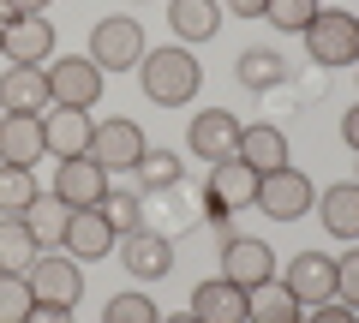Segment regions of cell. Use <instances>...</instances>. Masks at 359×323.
<instances>
[{
	"mask_svg": "<svg viewBox=\"0 0 359 323\" xmlns=\"http://www.w3.org/2000/svg\"><path fill=\"white\" fill-rule=\"evenodd\" d=\"M138 84H144V96H150L156 108H186L198 90H204V66H198V54L192 48H150L138 60Z\"/></svg>",
	"mask_w": 359,
	"mask_h": 323,
	"instance_id": "6da1fadb",
	"label": "cell"
},
{
	"mask_svg": "<svg viewBox=\"0 0 359 323\" xmlns=\"http://www.w3.org/2000/svg\"><path fill=\"white\" fill-rule=\"evenodd\" d=\"M306 54L318 72H335V66H359V18L341 13V6H323L306 25Z\"/></svg>",
	"mask_w": 359,
	"mask_h": 323,
	"instance_id": "7a4b0ae2",
	"label": "cell"
},
{
	"mask_svg": "<svg viewBox=\"0 0 359 323\" xmlns=\"http://www.w3.org/2000/svg\"><path fill=\"white\" fill-rule=\"evenodd\" d=\"M102 90H108V72L90 54H54L48 60V102L54 108H96L102 102Z\"/></svg>",
	"mask_w": 359,
	"mask_h": 323,
	"instance_id": "3957f363",
	"label": "cell"
},
{
	"mask_svg": "<svg viewBox=\"0 0 359 323\" xmlns=\"http://www.w3.org/2000/svg\"><path fill=\"white\" fill-rule=\"evenodd\" d=\"M257 180H264V174H257V168H245L240 156H228V162H210L204 221H228L233 209H252V204H257Z\"/></svg>",
	"mask_w": 359,
	"mask_h": 323,
	"instance_id": "277c9868",
	"label": "cell"
},
{
	"mask_svg": "<svg viewBox=\"0 0 359 323\" xmlns=\"http://www.w3.org/2000/svg\"><path fill=\"white\" fill-rule=\"evenodd\" d=\"M144 25L138 18H96V30H90V60L102 66V72H138L144 60Z\"/></svg>",
	"mask_w": 359,
	"mask_h": 323,
	"instance_id": "5b68a950",
	"label": "cell"
},
{
	"mask_svg": "<svg viewBox=\"0 0 359 323\" xmlns=\"http://www.w3.org/2000/svg\"><path fill=\"white\" fill-rule=\"evenodd\" d=\"M311 204H318V186L287 162V168H276V174L257 180V204L252 209H264L269 221H299V216H311Z\"/></svg>",
	"mask_w": 359,
	"mask_h": 323,
	"instance_id": "8992f818",
	"label": "cell"
},
{
	"mask_svg": "<svg viewBox=\"0 0 359 323\" xmlns=\"http://www.w3.org/2000/svg\"><path fill=\"white\" fill-rule=\"evenodd\" d=\"M30 294L42 299V305H78L84 299V270H78V258H54V252H36V263L25 270Z\"/></svg>",
	"mask_w": 359,
	"mask_h": 323,
	"instance_id": "52a82bcc",
	"label": "cell"
},
{
	"mask_svg": "<svg viewBox=\"0 0 359 323\" xmlns=\"http://www.w3.org/2000/svg\"><path fill=\"white\" fill-rule=\"evenodd\" d=\"M102 192H108V168L96 162V156H72V162L54 168V192L48 198H60L66 209H96Z\"/></svg>",
	"mask_w": 359,
	"mask_h": 323,
	"instance_id": "ba28073f",
	"label": "cell"
},
{
	"mask_svg": "<svg viewBox=\"0 0 359 323\" xmlns=\"http://www.w3.org/2000/svg\"><path fill=\"white\" fill-rule=\"evenodd\" d=\"M120 263H126V275L132 282H162L168 270H174V240L168 233H150V228H138V233H120Z\"/></svg>",
	"mask_w": 359,
	"mask_h": 323,
	"instance_id": "9c48e42d",
	"label": "cell"
},
{
	"mask_svg": "<svg viewBox=\"0 0 359 323\" xmlns=\"http://www.w3.org/2000/svg\"><path fill=\"white\" fill-rule=\"evenodd\" d=\"M144 150H150V144H144V126H138V120H102V126H96V138H90V156H96L108 174L138 168Z\"/></svg>",
	"mask_w": 359,
	"mask_h": 323,
	"instance_id": "30bf717a",
	"label": "cell"
},
{
	"mask_svg": "<svg viewBox=\"0 0 359 323\" xmlns=\"http://www.w3.org/2000/svg\"><path fill=\"white\" fill-rule=\"evenodd\" d=\"M222 275L252 294V287L276 282V252H269L264 240H252V233H233L228 246H222Z\"/></svg>",
	"mask_w": 359,
	"mask_h": 323,
	"instance_id": "8fae6325",
	"label": "cell"
},
{
	"mask_svg": "<svg viewBox=\"0 0 359 323\" xmlns=\"http://www.w3.org/2000/svg\"><path fill=\"white\" fill-rule=\"evenodd\" d=\"M282 287H287L306 311L323 305V299H335V258H323V252H294V258H287Z\"/></svg>",
	"mask_w": 359,
	"mask_h": 323,
	"instance_id": "7c38bea8",
	"label": "cell"
},
{
	"mask_svg": "<svg viewBox=\"0 0 359 323\" xmlns=\"http://www.w3.org/2000/svg\"><path fill=\"white\" fill-rule=\"evenodd\" d=\"M186 144H192L198 162H228V156L240 150V114H228V108H204V114H192Z\"/></svg>",
	"mask_w": 359,
	"mask_h": 323,
	"instance_id": "4fadbf2b",
	"label": "cell"
},
{
	"mask_svg": "<svg viewBox=\"0 0 359 323\" xmlns=\"http://www.w3.org/2000/svg\"><path fill=\"white\" fill-rule=\"evenodd\" d=\"M42 156H48L42 114H6V120H0V162H13V168H36Z\"/></svg>",
	"mask_w": 359,
	"mask_h": 323,
	"instance_id": "5bb4252c",
	"label": "cell"
},
{
	"mask_svg": "<svg viewBox=\"0 0 359 323\" xmlns=\"http://www.w3.org/2000/svg\"><path fill=\"white\" fill-rule=\"evenodd\" d=\"M0 54H6L13 66H42V60H54V25H48V13H42V18H13L6 36H0Z\"/></svg>",
	"mask_w": 359,
	"mask_h": 323,
	"instance_id": "9a60e30c",
	"label": "cell"
},
{
	"mask_svg": "<svg viewBox=\"0 0 359 323\" xmlns=\"http://www.w3.org/2000/svg\"><path fill=\"white\" fill-rule=\"evenodd\" d=\"M0 108L6 114H48V66H13L0 78Z\"/></svg>",
	"mask_w": 359,
	"mask_h": 323,
	"instance_id": "2e32d148",
	"label": "cell"
},
{
	"mask_svg": "<svg viewBox=\"0 0 359 323\" xmlns=\"http://www.w3.org/2000/svg\"><path fill=\"white\" fill-rule=\"evenodd\" d=\"M42 132H48V150L60 156V162H72V156H90L96 120H90L84 108H48V114H42Z\"/></svg>",
	"mask_w": 359,
	"mask_h": 323,
	"instance_id": "e0dca14e",
	"label": "cell"
},
{
	"mask_svg": "<svg viewBox=\"0 0 359 323\" xmlns=\"http://www.w3.org/2000/svg\"><path fill=\"white\" fill-rule=\"evenodd\" d=\"M245 162V168H257V174H276V168H287L294 156H287V132L282 126H269V120H257V126H240V150H233Z\"/></svg>",
	"mask_w": 359,
	"mask_h": 323,
	"instance_id": "ac0fdd59",
	"label": "cell"
},
{
	"mask_svg": "<svg viewBox=\"0 0 359 323\" xmlns=\"http://www.w3.org/2000/svg\"><path fill=\"white\" fill-rule=\"evenodd\" d=\"M192 317L198 323H245V287H233L228 275H210L192 287Z\"/></svg>",
	"mask_w": 359,
	"mask_h": 323,
	"instance_id": "d6986e66",
	"label": "cell"
},
{
	"mask_svg": "<svg viewBox=\"0 0 359 323\" xmlns=\"http://www.w3.org/2000/svg\"><path fill=\"white\" fill-rule=\"evenodd\" d=\"M66 258H108V252L120 246V233L108 228L102 209H72V221H66Z\"/></svg>",
	"mask_w": 359,
	"mask_h": 323,
	"instance_id": "ffe728a7",
	"label": "cell"
},
{
	"mask_svg": "<svg viewBox=\"0 0 359 323\" xmlns=\"http://www.w3.org/2000/svg\"><path fill=\"white\" fill-rule=\"evenodd\" d=\"M168 25H174L180 48H198L222 30V0H168Z\"/></svg>",
	"mask_w": 359,
	"mask_h": 323,
	"instance_id": "44dd1931",
	"label": "cell"
},
{
	"mask_svg": "<svg viewBox=\"0 0 359 323\" xmlns=\"http://www.w3.org/2000/svg\"><path fill=\"white\" fill-rule=\"evenodd\" d=\"M233 78H240V90H282L287 78H294V66L276 48H245L240 60H233Z\"/></svg>",
	"mask_w": 359,
	"mask_h": 323,
	"instance_id": "7402d4cb",
	"label": "cell"
},
{
	"mask_svg": "<svg viewBox=\"0 0 359 323\" xmlns=\"http://www.w3.org/2000/svg\"><path fill=\"white\" fill-rule=\"evenodd\" d=\"M318 221L335 240H359V186L341 180V186H330V192H318Z\"/></svg>",
	"mask_w": 359,
	"mask_h": 323,
	"instance_id": "603a6c76",
	"label": "cell"
},
{
	"mask_svg": "<svg viewBox=\"0 0 359 323\" xmlns=\"http://www.w3.org/2000/svg\"><path fill=\"white\" fill-rule=\"evenodd\" d=\"M245 323H306V305L282 282H264L245 294Z\"/></svg>",
	"mask_w": 359,
	"mask_h": 323,
	"instance_id": "cb8c5ba5",
	"label": "cell"
},
{
	"mask_svg": "<svg viewBox=\"0 0 359 323\" xmlns=\"http://www.w3.org/2000/svg\"><path fill=\"white\" fill-rule=\"evenodd\" d=\"M18 221H25V228L36 233V246H42V252H54V246L66 240V221H72V209H66L60 198H36V204H30Z\"/></svg>",
	"mask_w": 359,
	"mask_h": 323,
	"instance_id": "d4e9b609",
	"label": "cell"
},
{
	"mask_svg": "<svg viewBox=\"0 0 359 323\" xmlns=\"http://www.w3.org/2000/svg\"><path fill=\"white\" fill-rule=\"evenodd\" d=\"M36 174L30 168H13V162H0V221H18L30 204H36Z\"/></svg>",
	"mask_w": 359,
	"mask_h": 323,
	"instance_id": "484cf974",
	"label": "cell"
},
{
	"mask_svg": "<svg viewBox=\"0 0 359 323\" xmlns=\"http://www.w3.org/2000/svg\"><path fill=\"white\" fill-rule=\"evenodd\" d=\"M36 233L25 228V221H0V270L6 275H25L30 263H36Z\"/></svg>",
	"mask_w": 359,
	"mask_h": 323,
	"instance_id": "4316f807",
	"label": "cell"
},
{
	"mask_svg": "<svg viewBox=\"0 0 359 323\" xmlns=\"http://www.w3.org/2000/svg\"><path fill=\"white\" fill-rule=\"evenodd\" d=\"M96 209L108 216V228H114V233H138L144 228V192H132V186H108Z\"/></svg>",
	"mask_w": 359,
	"mask_h": 323,
	"instance_id": "83f0119b",
	"label": "cell"
},
{
	"mask_svg": "<svg viewBox=\"0 0 359 323\" xmlns=\"http://www.w3.org/2000/svg\"><path fill=\"white\" fill-rule=\"evenodd\" d=\"M102 323H162V311H156L150 294L132 287V294H114V299L102 305Z\"/></svg>",
	"mask_w": 359,
	"mask_h": 323,
	"instance_id": "f1b7e54d",
	"label": "cell"
},
{
	"mask_svg": "<svg viewBox=\"0 0 359 323\" xmlns=\"http://www.w3.org/2000/svg\"><path fill=\"white\" fill-rule=\"evenodd\" d=\"M132 174H138V186H144V192L180 186V156H174V150H144V162H138Z\"/></svg>",
	"mask_w": 359,
	"mask_h": 323,
	"instance_id": "f546056e",
	"label": "cell"
},
{
	"mask_svg": "<svg viewBox=\"0 0 359 323\" xmlns=\"http://www.w3.org/2000/svg\"><path fill=\"white\" fill-rule=\"evenodd\" d=\"M318 13H323L318 0H269V6H264V25H276V30H299V36H306V25H311Z\"/></svg>",
	"mask_w": 359,
	"mask_h": 323,
	"instance_id": "4dcf8cb0",
	"label": "cell"
},
{
	"mask_svg": "<svg viewBox=\"0 0 359 323\" xmlns=\"http://www.w3.org/2000/svg\"><path fill=\"white\" fill-rule=\"evenodd\" d=\"M30 305H36L30 282H25V275H6V270H0V323H25Z\"/></svg>",
	"mask_w": 359,
	"mask_h": 323,
	"instance_id": "1f68e13d",
	"label": "cell"
},
{
	"mask_svg": "<svg viewBox=\"0 0 359 323\" xmlns=\"http://www.w3.org/2000/svg\"><path fill=\"white\" fill-rule=\"evenodd\" d=\"M335 299L359 311V252H347V258H335Z\"/></svg>",
	"mask_w": 359,
	"mask_h": 323,
	"instance_id": "d6a6232c",
	"label": "cell"
},
{
	"mask_svg": "<svg viewBox=\"0 0 359 323\" xmlns=\"http://www.w3.org/2000/svg\"><path fill=\"white\" fill-rule=\"evenodd\" d=\"M306 323H359V311H353V305H341V299H323V305H311V311H306Z\"/></svg>",
	"mask_w": 359,
	"mask_h": 323,
	"instance_id": "836d02e7",
	"label": "cell"
},
{
	"mask_svg": "<svg viewBox=\"0 0 359 323\" xmlns=\"http://www.w3.org/2000/svg\"><path fill=\"white\" fill-rule=\"evenodd\" d=\"M25 323H72V305H42V299H36Z\"/></svg>",
	"mask_w": 359,
	"mask_h": 323,
	"instance_id": "e575fe53",
	"label": "cell"
},
{
	"mask_svg": "<svg viewBox=\"0 0 359 323\" xmlns=\"http://www.w3.org/2000/svg\"><path fill=\"white\" fill-rule=\"evenodd\" d=\"M341 144L359 156V102H353V108H341Z\"/></svg>",
	"mask_w": 359,
	"mask_h": 323,
	"instance_id": "d590c367",
	"label": "cell"
},
{
	"mask_svg": "<svg viewBox=\"0 0 359 323\" xmlns=\"http://www.w3.org/2000/svg\"><path fill=\"white\" fill-rule=\"evenodd\" d=\"M222 6H228L233 18H264V6H269V0H222Z\"/></svg>",
	"mask_w": 359,
	"mask_h": 323,
	"instance_id": "8d00e7d4",
	"label": "cell"
},
{
	"mask_svg": "<svg viewBox=\"0 0 359 323\" xmlns=\"http://www.w3.org/2000/svg\"><path fill=\"white\" fill-rule=\"evenodd\" d=\"M48 6H54V0H18V13H25V18H42Z\"/></svg>",
	"mask_w": 359,
	"mask_h": 323,
	"instance_id": "74e56055",
	"label": "cell"
},
{
	"mask_svg": "<svg viewBox=\"0 0 359 323\" xmlns=\"http://www.w3.org/2000/svg\"><path fill=\"white\" fill-rule=\"evenodd\" d=\"M13 18H25V13H18V0H0V30L13 25Z\"/></svg>",
	"mask_w": 359,
	"mask_h": 323,
	"instance_id": "f35d334b",
	"label": "cell"
},
{
	"mask_svg": "<svg viewBox=\"0 0 359 323\" xmlns=\"http://www.w3.org/2000/svg\"><path fill=\"white\" fill-rule=\"evenodd\" d=\"M162 323H198V317H192V311H180V317H162Z\"/></svg>",
	"mask_w": 359,
	"mask_h": 323,
	"instance_id": "ab89813d",
	"label": "cell"
},
{
	"mask_svg": "<svg viewBox=\"0 0 359 323\" xmlns=\"http://www.w3.org/2000/svg\"><path fill=\"white\" fill-rule=\"evenodd\" d=\"M0 36H6V30H0Z\"/></svg>",
	"mask_w": 359,
	"mask_h": 323,
	"instance_id": "60d3db41",
	"label": "cell"
},
{
	"mask_svg": "<svg viewBox=\"0 0 359 323\" xmlns=\"http://www.w3.org/2000/svg\"><path fill=\"white\" fill-rule=\"evenodd\" d=\"M353 186H359V180H353Z\"/></svg>",
	"mask_w": 359,
	"mask_h": 323,
	"instance_id": "b9f144b4",
	"label": "cell"
}]
</instances>
